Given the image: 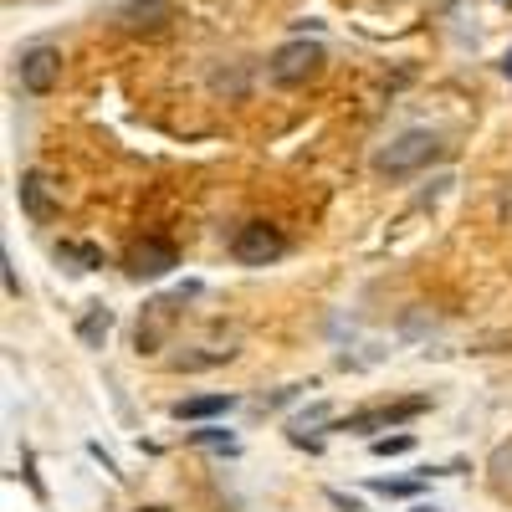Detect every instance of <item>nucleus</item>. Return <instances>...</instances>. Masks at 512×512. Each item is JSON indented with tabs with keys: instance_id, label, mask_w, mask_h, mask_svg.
I'll use <instances>...</instances> for the list:
<instances>
[{
	"instance_id": "obj_15",
	"label": "nucleus",
	"mask_w": 512,
	"mask_h": 512,
	"mask_svg": "<svg viewBox=\"0 0 512 512\" xmlns=\"http://www.w3.org/2000/svg\"><path fill=\"white\" fill-rule=\"evenodd\" d=\"M195 441H200V446H221V451H236V441H231L226 431H195Z\"/></svg>"
},
{
	"instance_id": "obj_11",
	"label": "nucleus",
	"mask_w": 512,
	"mask_h": 512,
	"mask_svg": "<svg viewBox=\"0 0 512 512\" xmlns=\"http://www.w3.org/2000/svg\"><path fill=\"white\" fill-rule=\"evenodd\" d=\"M108 328H113V313H108L103 303H93L88 313L77 318V338H82V344H88V349H103V338H108Z\"/></svg>"
},
{
	"instance_id": "obj_17",
	"label": "nucleus",
	"mask_w": 512,
	"mask_h": 512,
	"mask_svg": "<svg viewBox=\"0 0 512 512\" xmlns=\"http://www.w3.org/2000/svg\"><path fill=\"white\" fill-rule=\"evenodd\" d=\"M0 267H6V292L21 297V282H16V267H11V251H0Z\"/></svg>"
},
{
	"instance_id": "obj_12",
	"label": "nucleus",
	"mask_w": 512,
	"mask_h": 512,
	"mask_svg": "<svg viewBox=\"0 0 512 512\" xmlns=\"http://www.w3.org/2000/svg\"><path fill=\"white\" fill-rule=\"evenodd\" d=\"M57 256H62V262H72V272L103 267V251H98V246H57Z\"/></svg>"
},
{
	"instance_id": "obj_5",
	"label": "nucleus",
	"mask_w": 512,
	"mask_h": 512,
	"mask_svg": "<svg viewBox=\"0 0 512 512\" xmlns=\"http://www.w3.org/2000/svg\"><path fill=\"white\" fill-rule=\"evenodd\" d=\"M180 267V251L175 241H164V236H144L123 251V272L134 277V282H154V277H169Z\"/></svg>"
},
{
	"instance_id": "obj_2",
	"label": "nucleus",
	"mask_w": 512,
	"mask_h": 512,
	"mask_svg": "<svg viewBox=\"0 0 512 512\" xmlns=\"http://www.w3.org/2000/svg\"><path fill=\"white\" fill-rule=\"evenodd\" d=\"M185 297H195V287H180V292H169V297H149V303H144L139 328H134V349L139 354H159L169 344V333H175V323H180Z\"/></svg>"
},
{
	"instance_id": "obj_18",
	"label": "nucleus",
	"mask_w": 512,
	"mask_h": 512,
	"mask_svg": "<svg viewBox=\"0 0 512 512\" xmlns=\"http://www.w3.org/2000/svg\"><path fill=\"white\" fill-rule=\"evenodd\" d=\"M502 67H507V77H512V52H507V62H502Z\"/></svg>"
},
{
	"instance_id": "obj_16",
	"label": "nucleus",
	"mask_w": 512,
	"mask_h": 512,
	"mask_svg": "<svg viewBox=\"0 0 512 512\" xmlns=\"http://www.w3.org/2000/svg\"><path fill=\"white\" fill-rule=\"evenodd\" d=\"M497 216H502V221L512 226V180H507V185L497 190Z\"/></svg>"
},
{
	"instance_id": "obj_8",
	"label": "nucleus",
	"mask_w": 512,
	"mask_h": 512,
	"mask_svg": "<svg viewBox=\"0 0 512 512\" xmlns=\"http://www.w3.org/2000/svg\"><path fill=\"white\" fill-rule=\"evenodd\" d=\"M16 200H21V210L36 221V226H52L57 221V195H52V180L41 175V169H21V180H16Z\"/></svg>"
},
{
	"instance_id": "obj_3",
	"label": "nucleus",
	"mask_w": 512,
	"mask_h": 512,
	"mask_svg": "<svg viewBox=\"0 0 512 512\" xmlns=\"http://www.w3.org/2000/svg\"><path fill=\"white\" fill-rule=\"evenodd\" d=\"M323 62H328V52L318 47V41H287V47L272 52L267 77L277 82V88H303V82H313L323 72Z\"/></svg>"
},
{
	"instance_id": "obj_13",
	"label": "nucleus",
	"mask_w": 512,
	"mask_h": 512,
	"mask_svg": "<svg viewBox=\"0 0 512 512\" xmlns=\"http://www.w3.org/2000/svg\"><path fill=\"white\" fill-rule=\"evenodd\" d=\"M415 446V436H379L374 441V456H405Z\"/></svg>"
},
{
	"instance_id": "obj_10",
	"label": "nucleus",
	"mask_w": 512,
	"mask_h": 512,
	"mask_svg": "<svg viewBox=\"0 0 512 512\" xmlns=\"http://www.w3.org/2000/svg\"><path fill=\"white\" fill-rule=\"evenodd\" d=\"M236 410V395H190L175 405V420H210V415H226Z\"/></svg>"
},
{
	"instance_id": "obj_19",
	"label": "nucleus",
	"mask_w": 512,
	"mask_h": 512,
	"mask_svg": "<svg viewBox=\"0 0 512 512\" xmlns=\"http://www.w3.org/2000/svg\"><path fill=\"white\" fill-rule=\"evenodd\" d=\"M507 6H512V0H507Z\"/></svg>"
},
{
	"instance_id": "obj_4",
	"label": "nucleus",
	"mask_w": 512,
	"mask_h": 512,
	"mask_svg": "<svg viewBox=\"0 0 512 512\" xmlns=\"http://www.w3.org/2000/svg\"><path fill=\"white\" fill-rule=\"evenodd\" d=\"M287 236H282V226H272V221H246V226H236V236H231V256L241 267H267V262H282L287 256Z\"/></svg>"
},
{
	"instance_id": "obj_7",
	"label": "nucleus",
	"mask_w": 512,
	"mask_h": 512,
	"mask_svg": "<svg viewBox=\"0 0 512 512\" xmlns=\"http://www.w3.org/2000/svg\"><path fill=\"white\" fill-rule=\"evenodd\" d=\"M16 72H21V88H26L31 98H47V93L57 88V82H62V52H57V47H47V41H36V47H26V52H21Z\"/></svg>"
},
{
	"instance_id": "obj_1",
	"label": "nucleus",
	"mask_w": 512,
	"mask_h": 512,
	"mask_svg": "<svg viewBox=\"0 0 512 512\" xmlns=\"http://www.w3.org/2000/svg\"><path fill=\"white\" fill-rule=\"evenodd\" d=\"M446 139L436 134V128H405V134H395L384 149H374V175L384 180H410L420 175V169H431L436 159H446Z\"/></svg>"
},
{
	"instance_id": "obj_6",
	"label": "nucleus",
	"mask_w": 512,
	"mask_h": 512,
	"mask_svg": "<svg viewBox=\"0 0 512 512\" xmlns=\"http://www.w3.org/2000/svg\"><path fill=\"white\" fill-rule=\"evenodd\" d=\"M431 410L425 395H410V400H395V405H369V410H354L349 420H338V431H354V436H369V431H390V425H405L415 415Z\"/></svg>"
},
{
	"instance_id": "obj_9",
	"label": "nucleus",
	"mask_w": 512,
	"mask_h": 512,
	"mask_svg": "<svg viewBox=\"0 0 512 512\" xmlns=\"http://www.w3.org/2000/svg\"><path fill=\"white\" fill-rule=\"evenodd\" d=\"M169 21H175V0H128V6H118V26L134 36H154Z\"/></svg>"
},
{
	"instance_id": "obj_14",
	"label": "nucleus",
	"mask_w": 512,
	"mask_h": 512,
	"mask_svg": "<svg viewBox=\"0 0 512 512\" xmlns=\"http://www.w3.org/2000/svg\"><path fill=\"white\" fill-rule=\"evenodd\" d=\"M374 492H384V497H415L420 482H374Z\"/></svg>"
}]
</instances>
